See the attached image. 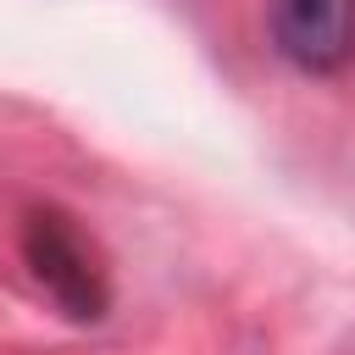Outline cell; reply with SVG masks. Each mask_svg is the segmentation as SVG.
Masks as SVG:
<instances>
[{"instance_id":"6da1fadb","label":"cell","mask_w":355,"mask_h":355,"mask_svg":"<svg viewBox=\"0 0 355 355\" xmlns=\"http://www.w3.org/2000/svg\"><path fill=\"white\" fill-rule=\"evenodd\" d=\"M22 255H28V272L39 277V288L78 322H100L105 316V272L94 266L89 255V239L72 227V216L61 211H33L28 227H22Z\"/></svg>"},{"instance_id":"7a4b0ae2","label":"cell","mask_w":355,"mask_h":355,"mask_svg":"<svg viewBox=\"0 0 355 355\" xmlns=\"http://www.w3.org/2000/svg\"><path fill=\"white\" fill-rule=\"evenodd\" d=\"M266 39L294 72H344L355 61V0H266Z\"/></svg>"}]
</instances>
